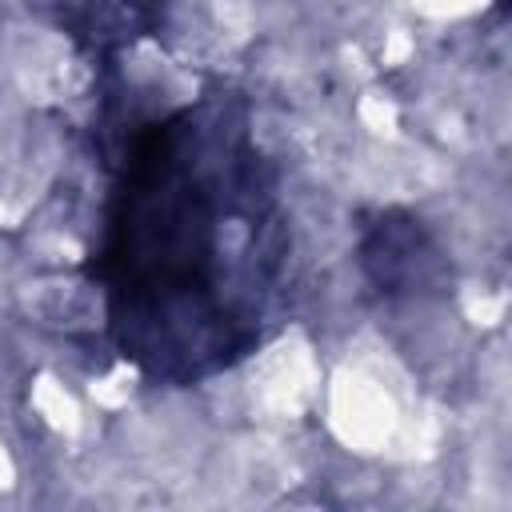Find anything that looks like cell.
I'll list each match as a JSON object with an SVG mask.
<instances>
[{
    "mask_svg": "<svg viewBox=\"0 0 512 512\" xmlns=\"http://www.w3.org/2000/svg\"><path fill=\"white\" fill-rule=\"evenodd\" d=\"M360 260L380 292H412L432 272V244L420 220L404 212H380V220L364 232Z\"/></svg>",
    "mask_w": 512,
    "mask_h": 512,
    "instance_id": "1",
    "label": "cell"
}]
</instances>
